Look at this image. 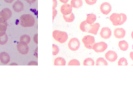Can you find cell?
<instances>
[{"instance_id": "23", "label": "cell", "mask_w": 133, "mask_h": 94, "mask_svg": "<svg viewBox=\"0 0 133 94\" xmlns=\"http://www.w3.org/2000/svg\"><path fill=\"white\" fill-rule=\"evenodd\" d=\"M96 66H108V61L103 57H99L95 62Z\"/></svg>"}, {"instance_id": "12", "label": "cell", "mask_w": 133, "mask_h": 94, "mask_svg": "<svg viewBox=\"0 0 133 94\" xmlns=\"http://www.w3.org/2000/svg\"><path fill=\"white\" fill-rule=\"evenodd\" d=\"M72 9L73 8L71 7L70 4L67 3H63V5L60 8V10L62 16H66L72 12Z\"/></svg>"}, {"instance_id": "10", "label": "cell", "mask_w": 133, "mask_h": 94, "mask_svg": "<svg viewBox=\"0 0 133 94\" xmlns=\"http://www.w3.org/2000/svg\"><path fill=\"white\" fill-rule=\"evenodd\" d=\"M12 16V13L9 8H4L0 11V19L9 20Z\"/></svg>"}, {"instance_id": "17", "label": "cell", "mask_w": 133, "mask_h": 94, "mask_svg": "<svg viewBox=\"0 0 133 94\" xmlns=\"http://www.w3.org/2000/svg\"><path fill=\"white\" fill-rule=\"evenodd\" d=\"M7 27V21L4 20V19H0V36H3L4 35L6 34Z\"/></svg>"}, {"instance_id": "5", "label": "cell", "mask_w": 133, "mask_h": 94, "mask_svg": "<svg viewBox=\"0 0 133 94\" xmlns=\"http://www.w3.org/2000/svg\"><path fill=\"white\" fill-rule=\"evenodd\" d=\"M81 46V42L77 38H71L68 42V47L71 51H77L79 50Z\"/></svg>"}, {"instance_id": "2", "label": "cell", "mask_w": 133, "mask_h": 94, "mask_svg": "<svg viewBox=\"0 0 133 94\" xmlns=\"http://www.w3.org/2000/svg\"><path fill=\"white\" fill-rule=\"evenodd\" d=\"M36 23L35 18L29 14H24L19 18V24L23 27H32Z\"/></svg>"}, {"instance_id": "32", "label": "cell", "mask_w": 133, "mask_h": 94, "mask_svg": "<svg viewBox=\"0 0 133 94\" xmlns=\"http://www.w3.org/2000/svg\"><path fill=\"white\" fill-rule=\"evenodd\" d=\"M57 15V10L56 9H53V19L54 20Z\"/></svg>"}, {"instance_id": "21", "label": "cell", "mask_w": 133, "mask_h": 94, "mask_svg": "<svg viewBox=\"0 0 133 94\" xmlns=\"http://www.w3.org/2000/svg\"><path fill=\"white\" fill-rule=\"evenodd\" d=\"M66 64V60L62 57H57L54 60V62H53L54 66H65Z\"/></svg>"}, {"instance_id": "26", "label": "cell", "mask_w": 133, "mask_h": 94, "mask_svg": "<svg viewBox=\"0 0 133 94\" xmlns=\"http://www.w3.org/2000/svg\"><path fill=\"white\" fill-rule=\"evenodd\" d=\"M19 41L23 42L25 43V44H29L31 42V37L27 35H23L20 37Z\"/></svg>"}, {"instance_id": "25", "label": "cell", "mask_w": 133, "mask_h": 94, "mask_svg": "<svg viewBox=\"0 0 133 94\" xmlns=\"http://www.w3.org/2000/svg\"><path fill=\"white\" fill-rule=\"evenodd\" d=\"M83 64L84 66H94L95 61L92 58H87L83 61Z\"/></svg>"}, {"instance_id": "6", "label": "cell", "mask_w": 133, "mask_h": 94, "mask_svg": "<svg viewBox=\"0 0 133 94\" xmlns=\"http://www.w3.org/2000/svg\"><path fill=\"white\" fill-rule=\"evenodd\" d=\"M108 44L105 42H99L95 43L94 45L93 49L96 53H101L105 52L107 49Z\"/></svg>"}, {"instance_id": "28", "label": "cell", "mask_w": 133, "mask_h": 94, "mask_svg": "<svg viewBox=\"0 0 133 94\" xmlns=\"http://www.w3.org/2000/svg\"><path fill=\"white\" fill-rule=\"evenodd\" d=\"M118 66H127L128 65V61L125 57H122L118 61Z\"/></svg>"}, {"instance_id": "38", "label": "cell", "mask_w": 133, "mask_h": 94, "mask_svg": "<svg viewBox=\"0 0 133 94\" xmlns=\"http://www.w3.org/2000/svg\"><path fill=\"white\" fill-rule=\"evenodd\" d=\"M14 1V0H4V1H5V3H12Z\"/></svg>"}, {"instance_id": "35", "label": "cell", "mask_w": 133, "mask_h": 94, "mask_svg": "<svg viewBox=\"0 0 133 94\" xmlns=\"http://www.w3.org/2000/svg\"><path fill=\"white\" fill-rule=\"evenodd\" d=\"M57 4V0H53V9H56Z\"/></svg>"}, {"instance_id": "1", "label": "cell", "mask_w": 133, "mask_h": 94, "mask_svg": "<svg viewBox=\"0 0 133 94\" xmlns=\"http://www.w3.org/2000/svg\"><path fill=\"white\" fill-rule=\"evenodd\" d=\"M109 19L114 26H120L125 23L127 16L124 13H112Z\"/></svg>"}, {"instance_id": "36", "label": "cell", "mask_w": 133, "mask_h": 94, "mask_svg": "<svg viewBox=\"0 0 133 94\" xmlns=\"http://www.w3.org/2000/svg\"><path fill=\"white\" fill-rule=\"evenodd\" d=\"M25 1H27V2L28 3L32 4V3H35L36 2V1H37V0H25Z\"/></svg>"}, {"instance_id": "29", "label": "cell", "mask_w": 133, "mask_h": 94, "mask_svg": "<svg viewBox=\"0 0 133 94\" xmlns=\"http://www.w3.org/2000/svg\"><path fill=\"white\" fill-rule=\"evenodd\" d=\"M68 66H80L81 63L77 59H71V61H70L68 63Z\"/></svg>"}, {"instance_id": "16", "label": "cell", "mask_w": 133, "mask_h": 94, "mask_svg": "<svg viewBox=\"0 0 133 94\" xmlns=\"http://www.w3.org/2000/svg\"><path fill=\"white\" fill-rule=\"evenodd\" d=\"M12 9L16 12H20L24 9V5L21 1H17L12 5Z\"/></svg>"}, {"instance_id": "27", "label": "cell", "mask_w": 133, "mask_h": 94, "mask_svg": "<svg viewBox=\"0 0 133 94\" xmlns=\"http://www.w3.org/2000/svg\"><path fill=\"white\" fill-rule=\"evenodd\" d=\"M8 40H9V37L6 34L4 35L3 36H0V45H3L7 43Z\"/></svg>"}, {"instance_id": "22", "label": "cell", "mask_w": 133, "mask_h": 94, "mask_svg": "<svg viewBox=\"0 0 133 94\" xmlns=\"http://www.w3.org/2000/svg\"><path fill=\"white\" fill-rule=\"evenodd\" d=\"M90 26V25H88L85 20H84L80 23V25H79V29H80V30L82 32H88V30L89 29Z\"/></svg>"}, {"instance_id": "20", "label": "cell", "mask_w": 133, "mask_h": 94, "mask_svg": "<svg viewBox=\"0 0 133 94\" xmlns=\"http://www.w3.org/2000/svg\"><path fill=\"white\" fill-rule=\"evenodd\" d=\"M70 4L72 8L79 9L83 6V0H71Z\"/></svg>"}, {"instance_id": "40", "label": "cell", "mask_w": 133, "mask_h": 94, "mask_svg": "<svg viewBox=\"0 0 133 94\" xmlns=\"http://www.w3.org/2000/svg\"><path fill=\"white\" fill-rule=\"evenodd\" d=\"M59 1H61V3H67L70 0H59Z\"/></svg>"}, {"instance_id": "3", "label": "cell", "mask_w": 133, "mask_h": 94, "mask_svg": "<svg viewBox=\"0 0 133 94\" xmlns=\"http://www.w3.org/2000/svg\"><path fill=\"white\" fill-rule=\"evenodd\" d=\"M52 35H53V38L54 40L60 44H64L68 39V35L65 31L54 30Z\"/></svg>"}, {"instance_id": "41", "label": "cell", "mask_w": 133, "mask_h": 94, "mask_svg": "<svg viewBox=\"0 0 133 94\" xmlns=\"http://www.w3.org/2000/svg\"><path fill=\"white\" fill-rule=\"evenodd\" d=\"M10 66H13V65H15V66H18V64L17 63H14V62H13V63H12V64H10Z\"/></svg>"}, {"instance_id": "34", "label": "cell", "mask_w": 133, "mask_h": 94, "mask_svg": "<svg viewBox=\"0 0 133 94\" xmlns=\"http://www.w3.org/2000/svg\"><path fill=\"white\" fill-rule=\"evenodd\" d=\"M38 33L35 34L34 35V37H33V40H34V42L36 44H38Z\"/></svg>"}, {"instance_id": "42", "label": "cell", "mask_w": 133, "mask_h": 94, "mask_svg": "<svg viewBox=\"0 0 133 94\" xmlns=\"http://www.w3.org/2000/svg\"><path fill=\"white\" fill-rule=\"evenodd\" d=\"M131 38H132V39L133 40V31L131 32Z\"/></svg>"}, {"instance_id": "8", "label": "cell", "mask_w": 133, "mask_h": 94, "mask_svg": "<svg viewBox=\"0 0 133 94\" xmlns=\"http://www.w3.org/2000/svg\"><path fill=\"white\" fill-rule=\"evenodd\" d=\"M118 58V55L117 53L114 51L110 50L108 51L105 54V58L107 61L110 62H114L117 61Z\"/></svg>"}, {"instance_id": "19", "label": "cell", "mask_w": 133, "mask_h": 94, "mask_svg": "<svg viewBox=\"0 0 133 94\" xmlns=\"http://www.w3.org/2000/svg\"><path fill=\"white\" fill-rule=\"evenodd\" d=\"M129 47V43L126 40H122L118 42V48L122 51H126L128 50Z\"/></svg>"}, {"instance_id": "4", "label": "cell", "mask_w": 133, "mask_h": 94, "mask_svg": "<svg viewBox=\"0 0 133 94\" xmlns=\"http://www.w3.org/2000/svg\"><path fill=\"white\" fill-rule=\"evenodd\" d=\"M82 42L87 49H92L94 45L96 43V40H95L94 36L88 35H86L82 38Z\"/></svg>"}, {"instance_id": "24", "label": "cell", "mask_w": 133, "mask_h": 94, "mask_svg": "<svg viewBox=\"0 0 133 94\" xmlns=\"http://www.w3.org/2000/svg\"><path fill=\"white\" fill-rule=\"evenodd\" d=\"M63 16L64 20L67 23H72L74 20H75V14L73 12H71V14H68V15L66 16Z\"/></svg>"}, {"instance_id": "9", "label": "cell", "mask_w": 133, "mask_h": 94, "mask_svg": "<svg viewBox=\"0 0 133 94\" xmlns=\"http://www.w3.org/2000/svg\"><path fill=\"white\" fill-rule=\"evenodd\" d=\"M100 11L104 15H108L112 11V5L109 2H103L100 5Z\"/></svg>"}, {"instance_id": "18", "label": "cell", "mask_w": 133, "mask_h": 94, "mask_svg": "<svg viewBox=\"0 0 133 94\" xmlns=\"http://www.w3.org/2000/svg\"><path fill=\"white\" fill-rule=\"evenodd\" d=\"M97 20V16L94 13H90V14H87V18H86L85 21L88 25H91L94 24L95 22Z\"/></svg>"}, {"instance_id": "30", "label": "cell", "mask_w": 133, "mask_h": 94, "mask_svg": "<svg viewBox=\"0 0 133 94\" xmlns=\"http://www.w3.org/2000/svg\"><path fill=\"white\" fill-rule=\"evenodd\" d=\"M52 46H53V55L56 56L58 54V53H59V48H58V45H56V44H53Z\"/></svg>"}, {"instance_id": "37", "label": "cell", "mask_w": 133, "mask_h": 94, "mask_svg": "<svg viewBox=\"0 0 133 94\" xmlns=\"http://www.w3.org/2000/svg\"><path fill=\"white\" fill-rule=\"evenodd\" d=\"M35 56L36 58H38V48H36L35 51Z\"/></svg>"}, {"instance_id": "33", "label": "cell", "mask_w": 133, "mask_h": 94, "mask_svg": "<svg viewBox=\"0 0 133 94\" xmlns=\"http://www.w3.org/2000/svg\"><path fill=\"white\" fill-rule=\"evenodd\" d=\"M28 66H37L38 62L36 61H31L28 63Z\"/></svg>"}, {"instance_id": "7", "label": "cell", "mask_w": 133, "mask_h": 94, "mask_svg": "<svg viewBox=\"0 0 133 94\" xmlns=\"http://www.w3.org/2000/svg\"><path fill=\"white\" fill-rule=\"evenodd\" d=\"M17 50L19 52L20 54L25 55L29 51V48L28 46V44H25V43L23 42H20L17 44Z\"/></svg>"}, {"instance_id": "31", "label": "cell", "mask_w": 133, "mask_h": 94, "mask_svg": "<svg viewBox=\"0 0 133 94\" xmlns=\"http://www.w3.org/2000/svg\"><path fill=\"white\" fill-rule=\"evenodd\" d=\"M97 0H84L86 3L88 5H94L96 3Z\"/></svg>"}, {"instance_id": "39", "label": "cell", "mask_w": 133, "mask_h": 94, "mask_svg": "<svg viewBox=\"0 0 133 94\" xmlns=\"http://www.w3.org/2000/svg\"><path fill=\"white\" fill-rule=\"evenodd\" d=\"M129 57L131 60L133 61V51H131V53H129Z\"/></svg>"}, {"instance_id": "14", "label": "cell", "mask_w": 133, "mask_h": 94, "mask_svg": "<svg viewBox=\"0 0 133 94\" xmlns=\"http://www.w3.org/2000/svg\"><path fill=\"white\" fill-rule=\"evenodd\" d=\"M100 29V23L98 22H95L94 24L91 25L90 26L89 29L88 30V33L91 34L92 35H97V32H98L99 30Z\"/></svg>"}, {"instance_id": "11", "label": "cell", "mask_w": 133, "mask_h": 94, "mask_svg": "<svg viewBox=\"0 0 133 94\" xmlns=\"http://www.w3.org/2000/svg\"><path fill=\"white\" fill-rule=\"evenodd\" d=\"M100 36L105 40H108L112 36V31L109 27H103L99 32Z\"/></svg>"}, {"instance_id": "15", "label": "cell", "mask_w": 133, "mask_h": 94, "mask_svg": "<svg viewBox=\"0 0 133 94\" xmlns=\"http://www.w3.org/2000/svg\"><path fill=\"white\" fill-rule=\"evenodd\" d=\"M10 61V57L6 52L0 53V62L3 64H8Z\"/></svg>"}, {"instance_id": "13", "label": "cell", "mask_w": 133, "mask_h": 94, "mask_svg": "<svg viewBox=\"0 0 133 94\" xmlns=\"http://www.w3.org/2000/svg\"><path fill=\"white\" fill-rule=\"evenodd\" d=\"M126 31L122 27H118L114 30V37L118 39H122L125 36Z\"/></svg>"}]
</instances>
